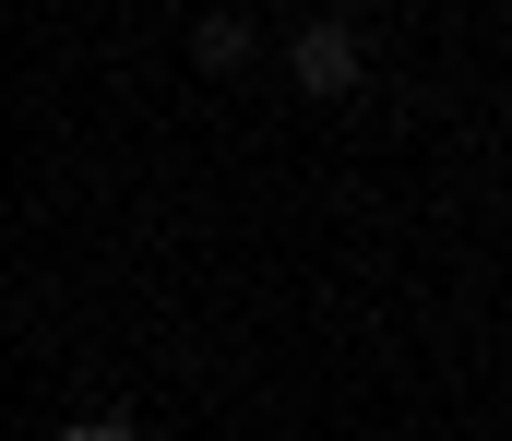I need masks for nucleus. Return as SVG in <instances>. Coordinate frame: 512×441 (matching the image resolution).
<instances>
[{
  "label": "nucleus",
  "instance_id": "nucleus-1",
  "mask_svg": "<svg viewBox=\"0 0 512 441\" xmlns=\"http://www.w3.org/2000/svg\"><path fill=\"white\" fill-rule=\"evenodd\" d=\"M286 72H298V96H322V108H334V96H358V84H370V48H358V24H346V12H310V24L286 36Z\"/></svg>",
  "mask_w": 512,
  "mask_h": 441
},
{
  "label": "nucleus",
  "instance_id": "nucleus-2",
  "mask_svg": "<svg viewBox=\"0 0 512 441\" xmlns=\"http://www.w3.org/2000/svg\"><path fill=\"white\" fill-rule=\"evenodd\" d=\"M251 48H262L251 12H203V24H191V60H203V72H251Z\"/></svg>",
  "mask_w": 512,
  "mask_h": 441
},
{
  "label": "nucleus",
  "instance_id": "nucleus-3",
  "mask_svg": "<svg viewBox=\"0 0 512 441\" xmlns=\"http://www.w3.org/2000/svg\"><path fill=\"white\" fill-rule=\"evenodd\" d=\"M60 441H131V430H120V418H72Z\"/></svg>",
  "mask_w": 512,
  "mask_h": 441
}]
</instances>
